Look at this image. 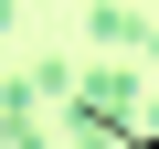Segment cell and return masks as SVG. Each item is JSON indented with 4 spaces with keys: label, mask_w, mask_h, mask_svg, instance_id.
I'll return each mask as SVG.
<instances>
[{
    "label": "cell",
    "mask_w": 159,
    "mask_h": 149,
    "mask_svg": "<svg viewBox=\"0 0 159 149\" xmlns=\"http://www.w3.org/2000/svg\"><path fill=\"white\" fill-rule=\"evenodd\" d=\"M148 32H159V22H138L127 0H96V11H85V43H96V53H148Z\"/></svg>",
    "instance_id": "cell-2"
},
{
    "label": "cell",
    "mask_w": 159,
    "mask_h": 149,
    "mask_svg": "<svg viewBox=\"0 0 159 149\" xmlns=\"http://www.w3.org/2000/svg\"><path fill=\"white\" fill-rule=\"evenodd\" d=\"M0 149H43V74L0 85Z\"/></svg>",
    "instance_id": "cell-1"
},
{
    "label": "cell",
    "mask_w": 159,
    "mask_h": 149,
    "mask_svg": "<svg viewBox=\"0 0 159 149\" xmlns=\"http://www.w3.org/2000/svg\"><path fill=\"white\" fill-rule=\"evenodd\" d=\"M148 53H159V32H148Z\"/></svg>",
    "instance_id": "cell-3"
}]
</instances>
